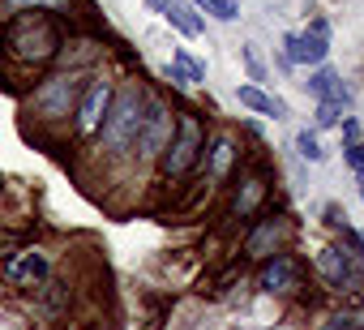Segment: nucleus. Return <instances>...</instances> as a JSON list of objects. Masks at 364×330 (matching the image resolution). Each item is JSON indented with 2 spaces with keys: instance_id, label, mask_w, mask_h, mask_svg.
Listing matches in <instances>:
<instances>
[{
  "instance_id": "ddd939ff",
  "label": "nucleus",
  "mask_w": 364,
  "mask_h": 330,
  "mask_svg": "<svg viewBox=\"0 0 364 330\" xmlns=\"http://www.w3.org/2000/svg\"><path fill=\"white\" fill-rule=\"evenodd\" d=\"M304 86H309V95H313L317 103H321V99H338L343 107L351 103V90H347V86L338 82V73H334L330 65H317V69L309 73V82H304Z\"/></svg>"
},
{
  "instance_id": "f3484780",
  "label": "nucleus",
  "mask_w": 364,
  "mask_h": 330,
  "mask_svg": "<svg viewBox=\"0 0 364 330\" xmlns=\"http://www.w3.org/2000/svg\"><path fill=\"white\" fill-rule=\"evenodd\" d=\"M262 198H266V172H249V176L240 181V193H236V202H232V215L249 219V215L262 206Z\"/></svg>"
},
{
  "instance_id": "aec40b11",
  "label": "nucleus",
  "mask_w": 364,
  "mask_h": 330,
  "mask_svg": "<svg viewBox=\"0 0 364 330\" xmlns=\"http://www.w3.org/2000/svg\"><path fill=\"white\" fill-rule=\"evenodd\" d=\"M296 150H300V159H309V163H321V159H326V150H321V142H317L313 129H300V133H296Z\"/></svg>"
},
{
  "instance_id": "2eb2a0df",
  "label": "nucleus",
  "mask_w": 364,
  "mask_h": 330,
  "mask_svg": "<svg viewBox=\"0 0 364 330\" xmlns=\"http://www.w3.org/2000/svg\"><path fill=\"white\" fill-rule=\"evenodd\" d=\"M236 99H240V107H249V112H262V116H274V120H283V116H287V103H283V99H274V95H266V90H262V86H253V82L236 86Z\"/></svg>"
},
{
  "instance_id": "a211bd4d",
  "label": "nucleus",
  "mask_w": 364,
  "mask_h": 330,
  "mask_svg": "<svg viewBox=\"0 0 364 330\" xmlns=\"http://www.w3.org/2000/svg\"><path fill=\"white\" fill-rule=\"evenodd\" d=\"M206 146H210V150L202 154V159H206V172H210L215 181H223L240 150H236V142H232V137H215V142H206Z\"/></svg>"
},
{
  "instance_id": "4be33fe9",
  "label": "nucleus",
  "mask_w": 364,
  "mask_h": 330,
  "mask_svg": "<svg viewBox=\"0 0 364 330\" xmlns=\"http://www.w3.org/2000/svg\"><path fill=\"white\" fill-rule=\"evenodd\" d=\"M343 159H347V168H351L355 176H364V142H347V146H343Z\"/></svg>"
},
{
  "instance_id": "b1692460",
  "label": "nucleus",
  "mask_w": 364,
  "mask_h": 330,
  "mask_svg": "<svg viewBox=\"0 0 364 330\" xmlns=\"http://www.w3.org/2000/svg\"><path fill=\"white\" fill-rule=\"evenodd\" d=\"M321 330H355V317H330Z\"/></svg>"
},
{
  "instance_id": "a878e982",
  "label": "nucleus",
  "mask_w": 364,
  "mask_h": 330,
  "mask_svg": "<svg viewBox=\"0 0 364 330\" xmlns=\"http://www.w3.org/2000/svg\"><path fill=\"white\" fill-rule=\"evenodd\" d=\"M360 202H364V176H360Z\"/></svg>"
},
{
  "instance_id": "39448f33",
  "label": "nucleus",
  "mask_w": 364,
  "mask_h": 330,
  "mask_svg": "<svg viewBox=\"0 0 364 330\" xmlns=\"http://www.w3.org/2000/svg\"><path fill=\"white\" fill-rule=\"evenodd\" d=\"M0 275H5V283L18 287V292H43V283L52 279V257L31 245V249H18V253H9L0 262Z\"/></svg>"
},
{
  "instance_id": "412c9836",
  "label": "nucleus",
  "mask_w": 364,
  "mask_h": 330,
  "mask_svg": "<svg viewBox=\"0 0 364 330\" xmlns=\"http://www.w3.org/2000/svg\"><path fill=\"white\" fill-rule=\"evenodd\" d=\"M313 120H317V129L338 124V120H343V103H338V99H321V103H317V112H313Z\"/></svg>"
},
{
  "instance_id": "6e6552de",
  "label": "nucleus",
  "mask_w": 364,
  "mask_h": 330,
  "mask_svg": "<svg viewBox=\"0 0 364 330\" xmlns=\"http://www.w3.org/2000/svg\"><path fill=\"white\" fill-rule=\"evenodd\" d=\"M171 129H176V112H167L163 103H154V99H150L133 154H137V159H159V154L167 150V142H171Z\"/></svg>"
},
{
  "instance_id": "f257e3e1",
  "label": "nucleus",
  "mask_w": 364,
  "mask_h": 330,
  "mask_svg": "<svg viewBox=\"0 0 364 330\" xmlns=\"http://www.w3.org/2000/svg\"><path fill=\"white\" fill-rule=\"evenodd\" d=\"M65 43H69V31H65V18H56V14H22L0 26V56L18 73L56 65Z\"/></svg>"
},
{
  "instance_id": "9d476101",
  "label": "nucleus",
  "mask_w": 364,
  "mask_h": 330,
  "mask_svg": "<svg viewBox=\"0 0 364 330\" xmlns=\"http://www.w3.org/2000/svg\"><path fill=\"white\" fill-rule=\"evenodd\" d=\"M317 275H321L330 287H338V292L360 283V270H355L351 253H347V249H338V245H326V249L317 253Z\"/></svg>"
},
{
  "instance_id": "4468645a",
  "label": "nucleus",
  "mask_w": 364,
  "mask_h": 330,
  "mask_svg": "<svg viewBox=\"0 0 364 330\" xmlns=\"http://www.w3.org/2000/svg\"><path fill=\"white\" fill-rule=\"evenodd\" d=\"M159 9H163V18H167L180 35H185V39H198V35L206 31V22L198 18V9L189 5V0H163Z\"/></svg>"
},
{
  "instance_id": "6ab92c4d",
  "label": "nucleus",
  "mask_w": 364,
  "mask_h": 330,
  "mask_svg": "<svg viewBox=\"0 0 364 330\" xmlns=\"http://www.w3.org/2000/svg\"><path fill=\"white\" fill-rule=\"evenodd\" d=\"M193 9H198V14H210L215 22H236V18H240V5H236V0H193Z\"/></svg>"
},
{
  "instance_id": "423d86ee",
  "label": "nucleus",
  "mask_w": 364,
  "mask_h": 330,
  "mask_svg": "<svg viewBox=\"0 0 364 330\" xmlns=\"http://www.w3.org/2000/svg\"><path fill=\"white\" fill-rule=\"evenodd\" d=\"M112 95H116V86L107 82V78H90L86 82V90H82V99H77V112H73V133L77 137H95L99 129H103V116H107V107H112Z\"/></svg>"
},
{
  "instance_id": "f03ea898",
  "label": "nucleus",
  "mask_w": 364,
  "mask_h": 330,
  "mask_svg": "<svg viewBox=\"0 0 364 330\" xmlns=\"http://www.w3.org/2000/svg\"><path fill=\"white\" fill-rule=\"evenodd\" d=\"M86 82H90L86 69H56V73H43V78L31 86V95H26V112H31L39 124H65V129H69Z\"/></svg>"
},
{
  "instance_id": "1a4fd4ad",
  "label": "nucleus",
  "mask_w": 364,
  "mask_h": 330,
  "mask_svg": "<svg viewBox=\"0 0 364 330\" xmlns=\"http://www.w3.org/2000/svg\"><path fill=\"white\" fill-rule=\"evenodd\" d=\"M283 240H287V219L283 215H266V219H257L249 228L245 253L249 257H274V253H283Z\"/></svg>"
},
{
  "instance_id": "20e7f679",
  "label": "nucleus",
  "mask_w": 364,
  "mask_h": 330,
  "mask_svg": "<svg viewBox=\"0 0 364 330\" xmlns=\"http://www.w3.org/2000/svg\"><path fill=\"white\" fill-rule=\"evenodd\" d=\"M202 154H206V124H202V116H193V112H176L171 142H167V150L159 154V172H163V181L189 176L198 163H202Z\"/></svg>"
},
{
  "instance_id": "5701e85b",
  "label": "nucleus",
  "mask_w": 364,
  "mask_h": 330,
  "mask_svg": "<svg viewBox=\"0 0 364 330\" xmlns=\"http://www.w3.org/2000/svg\"><path fill=\"white\" fill-rule=\"evenodd\" d=\"M240 56H245V65H249V78H253V86H257V82H266V69H262V60H257L253 43H245V48H240Z\"/></svg>"
},
{
  "instance_id": "7ed1b4c3",
  "label": "nucleus",
  "mask_w": 364,
  "mask_h": 330,
  "mask_svg": "<svg viewBox=\"0 0 364 330\" xmlns=\"http://www.w3.org/2000/svg\"><path fill=\"white\" fill-rule=\"evenodd\" d=\"M146 107H150V95H146L137 82L116 86L112 107H107L103 129H99V150H103V154H112V159L133 154L137 133H141V120H146Z\"/></svg>"
},
{
  "instance_id": "9b49d317",
  "label": "nucleus",
  "mask_w": 364,
  "mask_h": 330,
  "mask_svg": "<svg viewBox=\"0 0 364 330\" xmlns=\"http://www.w3.org/2000/svg\"><path fill=\"white\" fill-rule=\"evenodd\" d=\"M296 279H300L296 262L287 253H274V257H266V266L257 275V287L262 292H287V287H296Z\"/></svg>"
},
{
  "instance_id": "f8f14e48",
  "label": "nucleus",
  "mask_w": 364,
  "mask_h": 330,
  "mask_svg": "<svg viewBox=\"0 0 364 330\" xmlns=\"http://www.w3.org/2000/svg\"><path fill=\"white\" fill-rule=\"evenodd\" d=\"M163 78H167L171 86H180V90H189V86L206 82V65L193 60L185 48H176V52H171V65H163Z\"/></svg>"
},
{
  "instance_id": "dca6fc26",
  "label": "nucleus",
  "mask_w": 364,
  "mask_h": 330,
  "mask_svg": "<svg viewBox=\"0 0 364 330\" xmlns=\"http://www.w3.org/2000/svg\"><path fill=\"white\" fill-rule=\"evenodd\" d=\"M69 5L73 0H0V22L22 18V14H56V18H65Z\"/></svg>"
},
{
  "instance_id": "393cba45",
  "label": "nucleus",
  "mask_w": 364,
  "mask_h": 330,
  "mask_svg": "<svg viewBox=\"0 0 364 330\" xmlns=\"http://www.w3.org/2000/svg\"><path fill=\"white\" fill-rule=\"evenodd\" d=\"M343 137H347V142H360V124H355V120H343Z\"/></svg>"
},
{
  "instance_id": "0eeeda50",
  "label": "nucleus",
  "mask_w": 364,
  "mask_h": 330,
  "mask_svg": "<svg viewBox=\"0 0 364 330\" xmlns=\"http://www.w3.org/2000/svg\"><path fill=\"white\" fill-rule=\"evenodd\" d=\"M283 56H287V65H309V69L326 65V56H330V22L326 18H313L309 31L287 35L283 39Z\"/></svg>"
}]
</instances>
